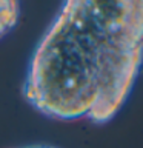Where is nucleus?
Returning a JSON list of instances; mask_svg holds the SVG:
<instances>
[{"label":"nucleus","mask_w":143,"mask_h":148,"mask_svg":"<svg viewBox=\"0 0 143 148\" xmlns=\"http://www.w3.org/2000/svg\"><path fill=\"white\" fill-rule=\"evenodd\" d=\"M143 65V0H63L28 63L23 97L54 120L111 122Z\"/></svg>","instance_id":"1"},{"label":"nucleus","mask_w":143,"mask_h":148,"mask_svg":"<svg viewBox=\"0 0 143 148\" xmlns=\"http://www.w3.org/2000/svg\"><path fill=\"white\" fill-rule=\"evenodd\" d=\"M20 2L18 0H0V39L18 23Z\"/></svg>","instance_id":"2"},{"label":"nucleus","mask_w":143,"mask_h":148,"mask_svg":"<svg viewBox=\"0 0 143 148\" xmlns=\"http://www.w3.org/2000/svg\"><path fill=\"white\" fill-rule=\"evenodd\" d=\"M20 148H57V147H51V145H26Z\"/></svg>","instance_id":"3"}]
</instances>
